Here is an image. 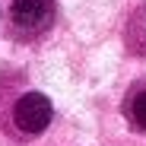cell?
<instances>
[{"label":"cell","instance_id":"1","mask_svg":"<svg viewBox=\"0 0 146 146\" xmlns=\"http://www.w3.org/2000/svg\"><path fill=\"white\" fill-rule=\"evenodd\" d=\"M51 117H54V105H51V99H48L44 92H26V95H19V102L13 105V121H16V127L22 133L48 130Z\"/></svg>","mask_w":146,"mask_h":146},{"label":"cell","instance_id":"2","mask_svg":"<svg viewBox=\"0 0 146 146\" xmlns=\"http://www.w3.org/2000/svg\"><path fill=\"white\" fill-rule=\"evenodd\" d=\"M13 26L26 35H38L54 19V0H13L10 7Z\"/></svg>","mask_w":146,"mask_h":146},{"label":"cell","instance_id":"3","mask_svg":"<svg viewBox=\"0 0 146 146\" xmlns=\"http://www.w3.org/2000/svg\"><path fill=\"white\" fill-rule=\"evenodd\" d=\"M127 114H130V121H133V127L146 133V86L137 89V92L130 95V102H127Z\"/></svg>","mask_w":146,"mask_h":146}]
</instances>
